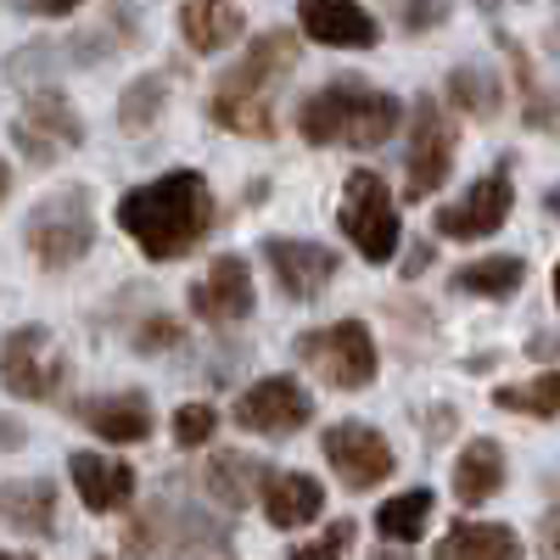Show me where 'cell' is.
Wrapping results in <instances>:
<instances>
[{
  "mask_svg": "<svg viewBox=\"0 0 560 560\" xmlns=\"http://www.w3.org/2000/svg\"><path fill=\"white\" fill-rule=\"evenodd\" d=\"M113 213H118V230L140 247L147 264H179L213 236L219 202H213L208 174L168 168L147 185H135V191H124Z\"/></svg>",
  "mask_w": 560,
  "mask_h": 560,
  "instance_id": "obj_1",
  "label": "cell"
},
{
  "mask_svg": "<svg viewBox=\"0 0 560 560\" xmlns=\"http://www.w3.org/2000/svg\"><path fill=\"white\" fill-rule=\"evenodd\" d=\"M303 57V39L292 28H269L247 45V57L236 68H224L213 96H208V118L242 140H269L275 135V90L287 84V73Z\"/></svg>",
  "mask_w": 560,
  "mask_h": 560,
  "instance_id": "obj_2",
  "label": "cell"
},
{
  "mask_svg": "<svg viewBox=\"0 0 560 560\" xmlns=\"http://www.w3.org/2000/svg\"><path fill=\"white\" fill-rule=\"evenodd\" d=\"M404 102L393 90H376L364 79H331L298 107V135L308 147H348V152H376L398 135Z\"/></svg>",
  "mask_w": 560,
  "mask_h": 560,
  "instance_id": "obj_3",
  "label": "cell"
},
{
  "mask_svg": "<svg viewBox=\"0 0 560 560\" xmlns=\"http://www.w3.org/2000/svg\"><path fill=\"white\" fill-rule=\"evenodd\" d=\"M124 560H236L230 533L185 499H152L124 533Z\"/></svg>",
  "mask_w": 560,
  "mask_h": 560,
  "instance_id": "obj_4",
  "label": "cell"
},
{
  "mask_svg": "<svg viewBox=\"0 0 560 560\" xmlns=\"http://www.w3.org/2000/svg\"><path fill=\"white\" fill-rule=\"evenodd\" d=\"M292 359L331 393H364V387H376V376H382V348H376V337H370L364 319L308 325V331L292 337Z\"/></svg>",
  "mask_w": 560,
  "mask_h": 560,
  "instance_id": "obj_5",
  "label": "cell"
},
{
  "mask_svg": "<svg viewBox=\"0 0 560 560\" xmlns=\"http://www.w3.org/2000/svg\"><path fill=\"white\" fill-rule=\"evenodd\" d=\"M23 242H28V258L51 275L84 264L90 247H96V197H90V185H57V191H45L28 208Z\"/></svg>",
  "mask_w": 560,
  "mask_h": 560,
  "instance_id": "obj_6",
  "label": "cell"
},
{
  "mask_svg": "<svg viewBox=\"0 0 560 560\" xmlns=\"http://www.w3.org/2000/svg\"><path fill=\"white\" fill-rule=\"evenodd\" d=\"M337 224H342V236L353 242V253H359L364 264H393L398 247H404L398 202H393V191H387V179L370 174V168H353V174H348Z\"/></svg>",
  "mask_w": 560,
  "mask_h": 560,
  "instance_id": "obj_7",
  "label": "cell"
},
{
  "mask_svg": "<svg viewBox=\"0 0 560 560\" xmlns=\"http://www.w3.org/2000/svg\"><path fill=\"white\" fill-rule=\"evenodd\" d=\"M68 382V353L51 325H12L0 337V387L23 404H51Z\"/></svg>",
  "mask_w": 560,
  "mask_h": 560,
  "instance_id": "obj_8",
  "label": "cell"
},
{
  "mask_svg": "<svg viewBox=\"0 0 560 560\" xmlns=\"http://www.w3.org/2000/svg\"><path fill=\"white\" fill-rule=\"evenodd\" d=\"M459 129L438 96H420L409 107V158H404V202H432L443 179L454 174Z\"/></svg>",
  "mask_w": 560,
  "mask_h": 560,
  "instance_id": "obj_9",
  "label": "cell"
},
{
  "mask_svg": "<svg viewBox=\"0 0 560 560\" xmlns=\"http://www.w3.org/2000/svg\"><path fill=\"white\" fill-rule=\"evenodd\" d=\"M12 147L23 152V163L51 168V163H62L68 152L84 147V118L73 113V102L62 90H39V96H28V107L12 118Z\"/></svg>",
  "mask_w": 560,
  "mask_h": 560,
  "instance_id": "obj_10",
  "label": "cell"
},
{
  "mask_svg": "<svg viewBox=\"0 0 560 560\" xmlns=\"http://www.w3.org/2000/svg\"><path fill=\"white\" fill-rule=\"evenodd\" d=\"M510 208H516V179H510V163H499L477 185H465L448 208H438L432 224H438V236H448V242H488V236L504 230Z\"/></svg>",
  "mask_w": 560,
  "mask_h": 560,
  "instance_id": "obj_11",
  "label": "cell"
},
{
  "mask_svg": "<svg viewBox=\"0 0 560 560\" xmlns=\"http://www.w3.org/2000/svg\"><path fill=\"white\" fill-rule=\"evenodd\" d=\"M230 420L242 432H258V438H292L314 420V393L298 376H258L230 404Z\"/></svg>",
  "mask_w": 560,
  "mask_h": 560,
  "instance_id": "obj_12",
  "label": "cell"
},
{
  "mask_svg": "<svg viewBox=\"0 0 560 560\" xmlns=\"http://www.w3.org/2000/svg\"><path fill=\"white\" fill-rule=\"evenodd\" d=\"M319 448H325V465H331V471L342 477V488H353V493L382 488L398 471L393 443L370 427V420H337V427H325Z\"/></svg>",
  "mask_w": 560,
  "mask_h": 560,
  "instance_id": "obj_13",
  "label": "cell"
},
{
  "mask_svg": "<svg viewBox=\"0 0 560 560\" xmlns=\"http://www.w3.org/2000/svg\"><path fill=\"white\" fill-rule=\"evenodd\" d=\"M258 253L275 275V292L287 303H319L342 269V253H331L325 242H303V236H269Z\"/></svg>",
  "mask_w": 560,
  "mask_h": 560,
  "instance_id": "obj_14",
  "label": "cell"
},
{
  "mask_svg": "<svg viewBox=\"0 0 560 560\" xmlns=\"http://www.w3.org/2000/svg\"><path fill=\"white\" fill-rule=\"evenodd\" d=\"M185 298H191V314H197L202 325H213V331L253 319V308H258V287H253V264H247V253H219V258L208 264V275H202Z\"/></svg>",
  "mask_w": 560,
  "mask_h": 560,
  "instance_id": "obj_15",
  "label": "cell"
},
{
  "mask_svg": "<svg viewBox=\"0 0 560 560\" xmlns=\"http://www.w3.org/2000/svg\"><path fill=\"white\" fill-rule=\"evenodd\" d=\"M73 420L102 438V443H147L158 432V415H152V398L147 393H96V398H79L73 404Z\"/></svg>",
  "mask_w": 560,
  "mask_h": 560,
  "instance_id": "obj_16",
  "label": "cell"
},
{
  "mask_svg": "<svg viewBox=\"0 0 560 560\" xmlns=\"http://www.w3.org/2000/svg\"><path fill=\"white\" fill-rule=\"evenodd\" d=\"M298 28L314 45H331V51H370V45H382V23L359 0H303Z\"/></svg>",
  "mask_w": 560,
  "mask_h": 560,
  "instance_id": "obj_17",
  "label": "cell"
},
{
  "mask_svg": "<svg viewBox=\"0 0 560 560\" xmlns=\"http://www.w3.org/2000/svg\"><path fill=\"white\" fill-rule=\"evenodd\" d=\"M68 477H73V493L90 516H118V510L135 499V465L113 459V454H96V448H73L68 454Z\"/></svg>",
  "mask_w": 560,
  "mask_h": 560,
  "instance_id": "obj_18",
  "label": "cell"
},
{
  "mask_svg": "<svg viewBox=\"0 0 560 560\" xmlns=\"http://www.w3.org/2000/svg\"><path fill=\"white\" fill-rule=\"evenodd\" d=\"M258 504H264V522L275 533H298V527H308V522L325 516V488L308 471H269Z\"/></svg>",
  "mask_w": 560,
  "mask_h": 560,
  "instance_id": "obj_19",
  "label": "cell"
},
{
  "mask_svg": "<svg viewBox=\"0 0 560 560\" xmlns=\"http://www.w3.org/2000/svg\"><path fill=\"white\" fill-rule=\"evenodd\" d=\"M0 527L23 533V538H51L57 533V482H45V477L0 482Z\"/></svg>",
  "mask_w": 560,
  "mask_h": 560,
  "instance_id": "obj_20",
  "label": "cell"
},
{
  "mask_svg": "<svg viewBox=\"0 0 560 560\" xmlns=\"http://www.w3.org/2000/svg\"><path fill=\"white\" fill-rule=\"evenodd\" d=\"M264 477H269V465H258L253 454H236V448H224L202 465V493L224 510V516H242V510L264 493Z\"/></svg>",
  "mask_w": 560,
  "mask_h": 560,
  "instance_id": "obj_21",
  "label": "cell"
},
{
  "mask_svg": "<svg viewBox=\"0 0 560 560\" xmlns=\"http://www.w3.org/2000/svg\"><path fill=\"white\" fill-rule=\"evenodd\" d=\"M247 34V18L236 0H185L179 7V39L191 45L197 57H219Z\"/></svg>",
  "mask_w": 560,
  "mask_h": 560,
  "instance_id": "obj_22",
  "label": "cell"
},
{
  "mask_svg": "<svg viewBox=\"0 0 560 560\" xmlns=\"http://www.w3.org/2000/svg\"><path fill=\"white\" fill-rule=\"evenodd\" d=\"M438 560H527V544L504 522H454L438 544Z\"/></svg>",
  "mask_w": 560,
  "mask_h": 560,
  "instance_id": "obj_23",
  "label": "cell"
},
{
  "mask_svg": "<svg viewBox=\"0 0 560 560\" xmlns=\"http://www.w3.org/2000/svg\"><path fill=\"white\" fill-rule=\"evenodd\" d=\"M499 488H504V448L493 438H471L454 459V499L465 510H477V504L499 499Z\"/></svg>",
  "mask_w": 560,
  "mask_h": 560,
  "instance_id": "obj_24",
  "label": "cell"
},
{
  "mask_svg": "<svg viewBox=\"0 0 560 560\" xmlns=\"http://www.w3.org/2000/svg\"><path fill=\"white\" fill-rule=\"evenodd\" d=\"M522 280H527V258H516V253H493V258H477V264H459L448 287H454L459 298L504 303V298H516V292H522Z\"/></svg>",
  "mask_w": 560,
  "mask_h": 560,
  "instance_id": "obj_25",
  "label": "cell"
},
{
  "mask_svg": "<svg viewBox=\"0 0 560 560\" xmlns=\"http://www.w3.org/2000/svg\"><path fill=\"white\" fill-rule=\"evenodd\" d=\"M432 510H438L432 488H404V493H393V499L376 510V533H382V544H415L420 533L432 527Z\"/></svg>",
  "mask_w": 560,
  "mask_h": 560,
  "instance_id": "obj_26",
  "label": "cell"
},
{
  "mask_svg": "<svg viewBox=\"0 0 560 560\" xmlns=\"http://www.w3.org/2000/svg\"><path fill=\"white\" fill-rule=\"evenodd\" d=\"M168 90H174V79H168L163 68L129 79L124 96H118V129H124V135H147V129L163 118V107H168Z\"/></svg>",
  "mask_w": 560,
  "mask_h": 560,
  "instance_id": "obj_27",
  "label": "cell"
},
{
  "mask_svg": "<svg viewBox=\"0 0 560 560\" xmlns=\"http://www.w3.org/2000/svg\"><path fill=\"white\" fill-rule=\"evenodd\" d=\"M504 51H510V62H516V84H522V124L560 140V90H544V84L533 79V62L522 57L516 39H504Z\"/></svg>",
  "mask_w": 560,
  "mask_h": 560,
  "instance_id": "obj_28",
  "label": "cell"
},
{
  "mask_svg": "<svg viewBox=\"0 0 560 560\" xmlns=\"http://www.w3.org/2000/svg\"><path fill=\"white\" fill-rule=\"evenodd\" d=\"M443 90H448V102H454L459 113H471V118H499V107H504V84H499V73H488V68H477V62L454 68Z\"/></svg>",
  "mask_w": 560,
  "mask_h": 560,
  "instance_id": "obj_29",
  "label": "cell"
},
{
  "mask_svg": "<svg viewBox=\"0 0 560 560\" xmlns=\"http://www.w3.org/2000/svg\"><path fill=\"white\" fill-rule=\"evenodd\" d=\"M493 404L504 415H527V420H555L560 415V370H544L533 382H510L493 387Z\"/></svg>",
  "mask_w": 560,
  "mask_h": 560,
  "instance_id": "obj_30",
  "label": "cell"
},
{
  "mask_svg": "<svg viewBox=\"0 0 560 560\" xmlns=\"http://www.w3.org/2000/svg\"><path fill=\"white\" fill-rule=\"evenodd\" d=\"M213 432H219V409L213 404H179L174 409V443L179 448H208L213 443Z\"/></svg>",
  "mask_w": 560,
  "mask_h": 560,
  "instance_id": "obj_31",
  "label": "cell"
},
{
  "mask_svg": "<svg viewBox=\"0 0 560 560\" xmlns=\"http://www.w3.org/2000/svg\"><path fill=\"white\" fill-rule=\"evenodd\" d=\"M348 549H353V522L342 516V522H331L319 538H303V544H292V555L287 560H348Z\"/></svg>",
  "mask_w": 560,
  "mask_h": 560,
  "instance_id": "obj_32",
  "label": "cell"
},
{
  "mask_svg": "<svg viewBox=\"0 0 560 560\" xmlns=\"http://www.w3.org/2000/svg\"><path fill=\"white\" fill-rule=\"evenodd\" d=\"M179 342H185V325L168 319V314H152V319L135 331V353H163V348H179Z\"/></svg>",
  "mask_w": 560,
  "mask_h": 560,
  "instance_id": "obj_33",
  "label": "cell"
},
{
  "mask_svg": "<svg viewBox=\"0 0 560 560\" xmlns=\"http://www.w3.org/2000/svg\"><path fill=\"white\" fill-rule=\"evenodd\" d=\"M448 18V0H409V12H404V23L420 34V28H432V23H443Z\"/></svg>",
  "mask_w": 560,
  "mask_h": 560,
  "instance_id": "obj_34",
  "label": "cell"
},
{
  "mask_svg": "<svg viewBox=\"0 0 560 560\" xmlns=\"http://www.w3.org/2000/svg\"><path fill=\"white\" fill-rule=\"evenodd\" d=\"M538 555L544 560H560V504L544 510V522H538Z\"/></svg>",
  "mask_w": 560,
  "mask_h": 560,
  "instance_id": "obj_35",
  "label": "cell"
},
{
  "mask_svg": "<svg viewBox=\"0 0 560 560\" xmlns=\"http://www.w3.org/2000/svg\"><path fill=\"white\" fill-rule=\"evenodd\" d=\"M23 443H28V427H23L18 415H7V409H0V454H18Z\"/></svg>",
  "mask_w": 560,
  "mask_h": 560,
  "instance_id": "obj_36",
  "label": "cell"
},
{
  "mask_svg": "<svg viewBox=\"0 0 560 560\" xmlns=\"http://www.w3.org/2000/svg\"><path fill=\"white\" fill-rule=\"evenodd\" d=\"M28 12H39V18H68V12H79L84 0H23Z\"/></svg>",
  "mask_w": 560,
  "mask_h": 560,
  "instance_id": "obj_37",
  "label": "cell"
},
{
  "mask_svg": "<svg viewBox=\"0 0 560 560\" xmlns=\"http://www.w3.org/2000/svg\"><path fill=\"white\" fill-rule=\"evenodd\" d=\"M527 353H533V359H560V337H555V331H544V337H533V342H527Z\"/></svg>",
  "mask_w": 560,
  "mask_h": 560,
  "instance_id": "obj_38",
  "label": "cell"
},
{
  "mask_svg": "<svg viewBox=\"0 0 560 560\" xmlns=\"http://www.w3.org/2000/svg\"><path fill=\"white\" fill-rule=\"evenodd\" d=\"M370 560H409V544H382Z\"/></svg>",
  "mask_w": 560,
  "mask_h": 560,
  "instance_id": "obj_39",
  "label": "cell"
},
{
  "mask_svg": "<svg viewBox=\"0 0 560 560\" xmlns=\"http://www.w3.org/2000/svg\"><path fill=\"white\" fill-rule=\"evenodd\" d=\"M420 269H427V242H420V247H409V264H404V275H420Z\"/></svg>",
  "mask_w": 560,
  "mask_h": 560,
  "instance_id": "obj_40",
  "label": "cell"
},
{
  "mask_svg": "<svg viewBox=\"0 0 560 560\" xmlns=\"http://www.w3.org/2000/svg\"><path fill=\"white\" fill-rule=\"evenodd\" d=\"M12 197V163H0V202Z\"/></svg>",
  "mask_w": 560,
  "mask_h": 560,
  "instance_id": "obj_41",
  "label": "cell"
},
{
  "mask_svg": "<svg viewBox=\"0 0 560 560\" xmlns=\"http://www.w3.org/2000/svg\"><path fill=\"white\" fill-rule=\"evenodd\" d=\"M544 208H549V213L560 219V185H549V197H544Z\"/></svg>",
  "mask_w": 560,
  "mask_h": 560,
  "instance_id": "obj_42",
  "label": "cell"
},
{
  "mask_svg": "<svg viewBox=\"0 0 560 560\" xmlns=\"http://www.w3.org/2000/svg\"><path fill=\"white\" fill-rule=\"evenodd\" d=\"M0 560H34V555H18V549H0Z\"/></svg>",
  "mask_w": 560,
  "mask_h": 560,
  "instance_id": "obj_43",
  "label": "cell"
},
{
  "mask_svg": "<svg viewBox=\"0 0 560 560\" xmlns=\"http://www.w3.org/2000/svg\"><path fill=\"white\" fill-rule=\"evenodd\" d=\"M549 287H555V303H560V264H555V280H549Z\"/></svg>",
  "mask_w": 560,
  "mask_h": 560,
  "instance_id": "obj_44",
  "label": "cell"
},
{
  "mask_svg": "<svg viewBox=\"0 0 560 560\" xmlns=\"http://www.w3.org/2000/svg\"><path fill=\"white\" fill-rule=\"evenodd\" d=\"M482 7H510V0H482Z\"/></svg>",
  "mask_w": 560,
  "mask_h": 560,
  "instance_id": "obj_45",
  "label": "cell"
},
{
  "mask_svg": "<svg viewBox=\"0 0 560 560\" xmlns=\"http://www.w3.org/2000/svg\"><path fill=\"white\" fill-rule=\"evenodd\" d=\"M555 45H560V34H555Z\"/></svg>",
  "mask_w": 560,
  "mask_h": 560,
  "instance_id": "obj_46",
  "label": "cell"
},
{
  "mask_svg": "<svg viewBox=\"0 0 560 560\" xmlns=\"http://www.w3.org/2000/svg\"><path fill=\"white\" fill-rule=\"evenodd\" d=\"M96 560H107V555H96Z\"/></svg>",
  "mask_w": 560,
  "mask_h": 560,
  "instance_id": "obj_47",
  "label": "cell"
}]
</instances>
